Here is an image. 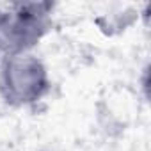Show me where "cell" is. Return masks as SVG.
Instances as JSON below:
<instances>
[{
	"label": "cell",
	"instance_id": "obj_1",
	"mask_svg": "<svg viewBox=\"0 0 151 151\" xmlns=\"http://www.w3.org/2000/svg\"><path fill=\"white\" fill-rule=\"evenodd\" d=\"M52 2H0V59L36 52L53 29Z\"/></svg>",
	"mask_w": 151,
	"mask_h": 151
},
{
	"label": "cell",
	"instance_id": "obj_2",
	"mask_svg": "<svg viewBox=\"0 0 151 151\" xmlns=\"http://www.w3.org/2000/svg\"><path fill=\"white\" fill-rule=\"evenodd\" d=\"M53 87L46 62L36 53L0 59V100L11 109H34L45 101Z\"/></svg>",
	"mask_w": 151,
	"mask_h": 151
},
{
	"label": "cell",
	"instance_id": "obj_3",
	"mask_svg": "<svg viewBox=\"0 0 151 151\" xmlns=\"http://www.w3.org/2000/svg\"><path fill=\"white\" fill-rule=\"evenodd\" d=\"M41 151H52V149H41Z\"/></svg>",
	"mask_w": 151,
	"mask_h": 151
}]
</instances>
